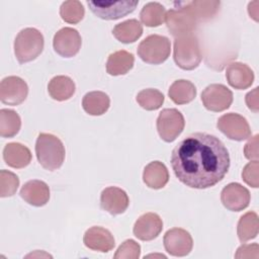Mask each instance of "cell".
Instances as JSON below:
<instances>
[{"label":"cell","mask_w":259,"mask_h":259,"mask_svg":"<svg viewBox=\"0 0 259 259\" xmlns=\"http://www.w3.org/2000/svg\"><path fill=\"white\" fill-rule=\"evenodd\" d=\"M3 158L8 166L20 169L30 163L31 153L29 149L22 144L9 143L4 147Z\"/></svg>","instance_id":"cell-20"},{"label":"cell","mask_w":259,"mask_h":259,"mask_svg":"<svg viewBox=\"0 0 259 259\" xmlns=\"http://www.w3.org/2000/svg\"><path fill=\"white\" fill-rule=\"evenodd\" d=\"M201 101L206 109L220 112L230 107L233 102V93L223 84H210L202 91Z\"/></svg>","instance_id":"cell-10"},{"label":"cell","mask_w":259,"mask_h":259,"mask_svg":"<svg viewBox=\"0 0 259 259\" xmlns=\"http://www.w3.org/2000/svg\"><path fill=\"white\" fill-rule=\"evenodd\" d=\"M217 126L227 138L234 141H243L251 136L247 119L238 113L230 112L222 115L218 119Z\"/></svg>","instance_id":"cell-9"},{"label":"cell","mask_w":259,"mask_h":259,"mask_svg":"<svg viewBox=\"0 0 259 259\" xmlns=\"http://www.w3.org/2000/svg\"><path fill=\"white\" fill-rule=\"evenodd\" d=\"M82 39L78 30L72 27H63L56 32L53 47L57 54L64 58H71L78 54L81 49Z\"/></svg>","instance_id":"cell-11"},{"label":"cell","mask_w":259,"mask_h":259,"mask_svg":"<svg viewBox=\"0 0 259 259\" xmlns=\"http://www.w3.org/2000/svg\"><path fill=\"white\" fill-rule=\"evenodd\" d=\"M258 135H255L253 138H251L248 143L245 145L244 148V154L245 157L252 161H258Z\"/></svg>","instance_id":"cell-37"},{"label":"cell","mask_w":259,"mask_h":259,"mask_svg":"<svg viewBox=\"0 0 259 259\" xmlns=\"http://www.w3.org/2000/svg\"><path fill=\"white\" fill-rule=\"evenodd\" d=\"M28 94L26 82L17 77L9 76L0 83V100L8 105H18L22 103Z\"/></svg>","instance_id":"cell-13"},{"label":"cell","mask_w":259,"mask_h":259,"mask_svg":"<svg viewBox=\"0 0 259 259\" xmlns=\"http://www.w3.org/2000/svg\"><path fill=\"white\" fill-rule=\"evenodd\" d=\"M110 99L107 94L101 91H92L84 95L82 100L83 109L90 115H101L107 111Z\"/></svg>","instance_id":"cell-24"},{"label":"cell","mask_w":259,"mask_h":259,"mask_svg":"<svg viewBox=\"0 0 259 259\" xmlns=\"http://www.w3.org/2000/svg\"><path fill=\"white\" fill-rule=\"evenodd\" d=\"M168 95L176 104H186L191 102L196 96V88L188 80H176L169 88Z\"/></svg>","instance_id":"cell-25"},{"label":"cell","mask_w":259,"mask_h":259,"mask_svg":"<svg viewBox=\"0 0 259 259\" xmlns=\"http://www.w3.org/2000/svg\"><path fill=\"white\" fill-rule=\"evenodd\" d=\"M165 7L158 2H149L141 10L140 17L142 22L149 27H156L165 21Z\"/></svg>","instance_id":"cell-29"},{"label":"cell","mask_w":259,"mask_h":259,"mask_svg":"<svg viewBox=\"0 0 259 259\" xmlns=\"http://www.w3.org/2000/svg\"><path fill=\"white\" fill-rule=\"evenodd\" d=\"M165 22L167 28L175 37L192 33L198 23L184 2L178 3L177 9H170L166 12Z\"/></svg>","instance_id":"cell-6"},{"label":"cell","mask_w":259,"mask_h":259,"mask_svg":"<svg viewBox=\"0 0 259 259\" xmlns=\"http://www.w3.org/2000/svg\"><path fill=\"white\" fill-rule=\"evenodd\" d=\"M130 203L128 196L121 188L110 186L102 190L100 195L101 208L112 215L124 212Z\"/></svg>","instance_id":"cell-15"},{"label":"cell","mask_w":259,"mask_h":259,"mask_svg":"<svg viewBox=\"0 0 259 259\" xmlns=\"http://www.w3.org/2000/svg\"><path fill=\"white\" fill-rule=\"evenodd\" d=\"M202 59L198 38L193 34H185L175 37L174 61L183 70H193Z\"/></svg>","instance_id":"cell-3"},{"label":"cell","mask_w":259,"mask_h":259,"mask_svg":"<svg viewBox=\"0 0 259 259\" xmlns=\"http://www.w3.org/2000/svg\"><path fill=\"white\" fill-rule=\"evenodd\" d=\"M135 57L132 53L120 50L108 56L106 62V71L111 76L126 74L134 66Z\"/></svg>","instance_id":"cell-22"},{"label":"cell","mask_w":259,"mask_h":259,"mask_svg":"<svg viewBox=\"0 0 259 259\" xmlns=\"http://www.w3.org/2000/svg\"><path fill=\"white\" fill-rule=\"evenodd\" d=\"M246 104L253 112H258V87L254 88L251 92L246 95Z\"/></svg>","instance_id":"cell-38"},{"label":"cell","mask_w":259,"mask_h":259,"mask_svg":"<svg viewBox=\"0 0 259 259\" xmlns=\"http://www.w3.org/2000/svg\"><path fill=\"white\" fill-rule=\"evenodd\" d=\"M171 44L168 37L151 34L142 40L138 47L139 57L148 64L158 65L165 62L170 56Z\"/></svg>","instance_id":"cell-5"},{"label":"cell","mask_w":259,"mask_h":259,"mask_svg":"<svg viewBox=\"0 0 259 259\" xmlns=\"http://www.w3.org/2000/svg\"><path fill=\"white\" fill-rule=\"evenodd\" d=\"M48 91L51 97L57 101L68 100L75 93V83L68 76H56L50 81Z\"/></svg>","instance_id":"cell-23"},{"label":"cell","mask_w":259,"mask_h":259,"mask_svg":"<svg viewBox=\"0 0 259 259\" xmlns=\"http://www.w3.org/2000/svg\"><path fill=\"white\" fill-rule=\"evenodd\" d=\"M85 9L80 1H65L60 7V15L65 22L76 24L84 17Z\"/></svg>","instance_id":"cell-31"},{"label":"cell","mask_w":259,"mask_h":259,"mask_svg":"<svg viewBox=\"0 0 259 259\" xmlns=\"http://www.w3.org/2000/svg\"><path fill=\"white\" fill-rule=\"evenodd\" d=\"M19 186L18 177L7 170L0 171V196L8 197L12 196Z\"/></svg>","instance_id":"cell-33"},{"label":"cell","mask_w":259,"mask_h":259,"mask_svg":"<svg viewBox=\"0 0 259 259\" xmlns=\"http://www.w3.org/2000/svg\"><path fill=\"white\" fill-rule=\"evenodd\" d=\"M258 169L259 163L258 161H252L248 163L242 172L243 180L250 186L257 188L259 186V179H258Z\"/></svg>","instance_id":"cell-35"},{"label":"cell","mask_w":259,"mask_h":259,"mask_svg":"<svg viewBox=\"0 0 259 259\" xmlns=\"http://www.w3.org/2000/svg\"><path fill=\"white\" fill-rule=\"evenodd\" d=\"M143 180L148 187L160 189L167 184L169 180V172L162 162L154 161L145 167Z\"/></svg>","instance_id":"cell-21"},{"label":"cell","mask_w":259,"mask_h":259,"mask_svg":"<svg viewBox=\"0 0 259 259\" xmlns=\"http://www.w3.org/2000/svg\"><path fill=\"white\" fill-rule=\"evenodd\" d=\"M44 36L41 32L33 27H27L15 37L14 54L20 64H24L34 60L44 50Z\"/></svg>","instance_id":"cell-4"},{"label":"cell","mask_w":259,"mask_h":259,"mask_svg":"<svg viewBox=\"0 0 259 259\" xmlns=\"http://www.w3.org/2000/svg\"><path fill=\"white\" fill-rule=\"evenodd\" d=\"M83 242L87 248L104 253L112 250L115 245L112 234L107 229L98 226L91 227L85 232Z\"/></svg>","instance_id":"cell-17"},{"label":"cell","mask_w":259,"mask_h":259,"mask_svg":"<svg viewBox=\"0 0 259 259\" xmlns=\"http://www.w3.org/2000/svg\"><path fill=\"white\" fill-rule=\"evenodd\" d=\"M184 117L176 108L163 109L157 118V131L160 138L171 143L182 133L184 128Z\"/></svg>","instance_id":"cell-7"},{"label":"cell","mask_w":259,"mask_h":259,"mask_svg":"<svg viewBox=\"0 0 259 259\" xmlns=\"http://www.w3.org/2000/svg\"><path fill=\"white\" fill-rule=\"evenodd\" d=\"M171 166L180 182L191 188L204 189L223 180L230 168V156L215 136L194 133L173 149Z\"/></svg>","instance_id":"cell-1"},{"label":"cell","mask_w":259,"mask_h":259,"mask_svg":"<svg viewBox=\"0 0 259 259\" xmlns=\"http://www.w3.org/2000/svg\"><path fill=\"white\" fill-rule=\"evenodd\" d=\"M165 250L172 256L183 257L190 253L193 246L191 235L184 229L173 228L164 235Z\"/></svg>","instance_id":"cell-12"},{"label":"cell","mask_w":259,"mask_h":259,"mask_svg":"<svg viewBox=\"0 0 259 259\" xmlns=\"http://www.w3.org/2000/svg\"><path fill=\"white\" fill-rule=\"evenodd\" d=\"M137 102L146 110H156L164 102V95L157 89H144L137 95Z\"/></svg>","instance_id":"cell-32"},{"label":"cell","mask_w":259,"mask_h":259,"mask_svg":"<svg viewBox=\"0 0 259 259\" xmlns=\"http://www.w3.org/2000/svg\"><path fill=\"white\" fill-rule=\"evenodd\" d=\"M259 2L258 1H253L250 2L248 5V12L250 17H252L255 21H258V15H259V9H258Z\"/></svg>","instance_id":"cell-39"},{"label":"cell","mask_w":259,"mask_h":259,"mask_svg":"<svg viewBox=\"0 0 259 259\" xmlns=\"http://www.w3.org/2000/svg\"><path fill=\"white\" fill-rule=\"evenodd\" d=\"M112 33L117 40L123 44L135 42L143 33V26L137 19H128L116 24Z\"/></svg>","instance_id":"cell-26"},{"label":"cell","mask_w":259,"mask_h":259,"mask_svg":"<svg viewBox=\"0 0 259 259\" xmlns=\"http://www.w3.org/2000/svg\"><path fill=\"white\" fill-rule=\"evenodd\" d=\"M228 83L235 89H247L254 81V73L251 68L243 63H231L226 71Z\"/></svg>","instance_id":"cell-19"},{"label":"cell","mask_w":259,"mask_h":259,"mask_svg":"<svg viewBox=\"0 0 259 259\" xmlns=\"http://www.w3.org/2000/svg\"><path fill=\"white\" fill-rule=\"evenodd\" d=\"M188 10L198 21H206L211 19L219 11L220 1H190L184 2Z\"/></svg>","instance_id":"cell-28"},{"label":"cell","mask_w":259,"mask_h":259,"mask_svg":"<svg viewBox=\"0 0 259 259\" xmlns=\"http://www.w3.org/2000/svg\"><path fill=\"white\" fill-rule=\"evenodd\" d=\"M35 154L39 164L49 171L59 169L65 160V147L62 141L52 135L41 133L35 143Z\"/></svg>","instance_id":"cell-2"},{"label":"cell","mask_w":259,"mask_h":259,"mask_svg":"<svg viewBox=\"0 0 259 259\" xmlns=\"http://www.w3.org/2000/svg\"><path fill=\"white\" fill-rule=\"evenodd\" d=\"M20 126V116L14 110L6 108L0 110V136L2 138H12L16 136Z\"/></svg>","instance_id":"cell-30"},{"label":"cell","mask_w":259,"mask_h":259,"mask_svg":"<svg viewBox=\"0 0 259 259\" xmlns=\"http://www.w3.org/2000/svg\"><path fill=\"white\" fill-rule=\"evenodd\" d=\"M259 246L258 244H250V245H242L238 248L237 253L235 255L236 258H258L259 257Z\"/></svg>","instance_id":"cell-36"},{"label":"cell","mask_w":259,"mask_h":259,"mask_svg":"<svg viewBox=\"0 0 259 259\" xmlns=\"http://www.w3.org/2000/svg\"><path fill=\"white\" fill-rule=\"evenodd\" d=\"M20 196L33 206H42L50 199V188L41 180H29L20 189Z\"/></svg>","instance_id":"cell-18"},{"label":"cell","mask_w":259,"mask_h":259,"mask_svg":"<svg viewBox=\"0 0 259 259\" xmlns=\"http://www.w3.org/2000/svg\"><path fill=\"white\" fill-rule=\"evenodd\" d=\"M249 190L240 183L232 182L225 186L221 192V200L226 208L232 211L245 209L250 202Z\"/></svg>","instance_id":"cell-14"},{"label":"cell","mask_w":259,"mask_h":259,"mask_svg":"<svg viewBox=\"0 0 259 259\" xmlns=\"http://www.w3.org/2000/svg\"><path fill=\"white\" fill-rule=\"evenodd\" d=\"M162 229V219L155 212H147L135 223L134 235L142 241H151L160 235Z\"/></svg>","instance_id":"cell-16"},{"label":"cell","mask_w":259,"mask_h":259,"mask_svg":"<svg viewBox=\"0 0 259 259\" xmlns=\"http://www.w3.org/2000/svg\"><path fill=\"white\" fill-rule=\"evenodd\" d=\"M138 1H118V2H103V1H88L87 4L90 10L99 18L105 20H114L121 18L132 13Z\"/></svg>","instance_id":"cell-8"},{"label":"cell","mask_w":259,"mask_h":259,"mask_svg":"<svg viewBox=\"0 0 259 259\" xmlns=\"http://www.w3.org/2000/svg\"><path fill=\"white\" fill-rule=\"evenodd\" d=\"M141 254V246L134 240L124 241L114 254L115 259H138Z\"/></svg>","instance_id":"cell-34"},{"label":"cell","mask_w":259,"mask_h":259,"mask_svg":"<svg viewBox=\"0 0 259 259\" xmlns=\"http://www.w3.org/2000/svg\"><path fill=\"white\" fill-rule=\"evenodd\" d=\"M259 232V219L255 211H248L243 214L238 223L237 234L242 243H246L257 237Z\"/></svg>","instance_id":"cell-27"}]
</instances>
